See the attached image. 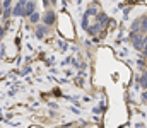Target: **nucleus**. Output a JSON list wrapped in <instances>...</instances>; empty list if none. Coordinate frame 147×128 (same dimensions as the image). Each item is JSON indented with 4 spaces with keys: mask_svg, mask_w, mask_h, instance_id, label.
I'll use <instances>...</instances> for the list:
<instances>
[{
    "mask_svg": "<svg viewBox=\"0 0 147 128\" xmlns=\"http://www.w3.org/2000/svg\"><path fill=\"white\" fill-rule=\"evenodd\" d=\"M132 41L137 50H144V36L140 33H132Z\"/></svg>",
    "mask_w": 147,
    "mask_h": 128,
    "instance_id": "obj_1",
    "label": "nucleus"
},
{
    "mask_svg": "<svg viewBox=\"0 0 147 128\" xmlns=\"http://www.w3.org/2000/svg\"><path fill=\"white\" fill-rule=\"evenodd\" d=\"M33 12H36V3L33 0H29L26 5H24V10H22V17H29Z\"/></svg>",
    "mask_w": 147,
    "mask_h": 128,
    "instance_id": "obj_2",
    "label": "nucleus"
},
{
    "mask_svg": "<svg viewBox=\"0 0 147 128\" xmlns=\"http://www.w3.org/2000/svg\"><path fill=\"white\" fill-rule=\"evenodd\" d=\"M55 21H57V15H55L53 10H48V12L43 15V24H45V26H51Z\"/></svg>",
    "mask_w": 147,
    "mask_h": 128,
    "instance_id": "obj_3",
    "label": "nucleus"
},
{
    "mask_svg": "<svg viewBox=\"0 0 147 128\" xmlns=\"http://www.w3.org/2000/svg\"><path fill=\"white\" fill-rule=\"evenodd\" d=\"M46 33H48V26H45V24L36 26V38H38V40L45 38V34H46Z\"/></svg>",
    "mask_w": 147,
    "mask_h": 128,
    "instance_id": "obj_4",
    "label": "nucleus"
},
{
    "mask_svg": "<svg viewBox=\"0 0 147 128\" xmlns=\"http://www.w3.org/2000/svg\"><path fill=\"white\" fill-rule=\"evenodd\" d=\"M22 10H24V7L17 3V5L12 9V15H16V17H22Z\"/></svg>",
    "mask_w": 147,
    "mask_h": 128,
    "instance_id": "obj_5",
    "label": "nucleus"
},
{
    "mask_svg": "<svg viewBox=\"0 0 147 128\" xmlns=\"http://www.w3.org/2000/svg\"><path fill=\"white\" fill-rule=\"evenodd\" d=\"M87 29H89L91 34H98V33L101 31V24L98 22V24H94V26H91V27H87Z\"/></svg>",
    "mask_w": 147,
    "mask_h": 128,
    "instance_id": "obj_6",
    "label": "nucleus"
},
{
    "mask_svg": "<svg viewBox=\"0 0 147 128\" xmlns=\"http://www.w3.org/2000/svg\"><path fill=\"white\" fill-rule=\"evenodd\" d=\"M39 19H41V15H39L38 12H33V14L29 15V21H31L33 24H38V22H39Z\"/></svg>",
    "mask_w": 147,
    "mask_h": 128,
    "instance_id": "obj_7",
    "label": "nucleus"
},
{
    "mask_svg": "<svg viewBox=\"0 0 147 128\" xmlns=\"http://www.w3.org/2000/svg\"><path fill=\"white\" fill-rule=\"evenodd\" d=\"M139 29H140V19L134 21V24H132V33H139Z\"/></svg>",
    "mask_w": 147,
    "mask_h": 128,
    "instance_id": "obj_8",
    "label": "nucleus"
},
{
    "mask_svg": "<svg viewBox=\"0 0 147 128\" xmlns=\"http://www.w3.org/2000/svg\"><path fill=\"white\" fill-rule=\"evenodd\" d=\"M140 85H142L144 89H147V72H144L142 77H140Z\"/></svg>",
    "mask_w": 147,
    "mask_h": 128,
    "instance_id": "obj_9",
    "label": "nucleus"
},
{
    "mask_svg": "<svg viewBox=\"0 0 147 128\" xmlns=\"http://www.w3.org/2000/svg\"><path fill=\"white\" fill-rule=\"evenodd\" d=\"M140 26H142V27H140L142 33H146L147 31V17H142V19H140Z\"/></svg>",
    "mask_w": 147,
    "mask_h": 128,
    "instance_id": "obj_10",
    "label": "nucleus"
},
{
    "mask_svg": "<svg viewBox=\"0 0 147 128\" xmlns=\"http://www.w3.org/2000/svg\"><path fill=\"white\" fill-rule=\"evenodd\" d=\"M10 14H12V9H10V7H7V9H3V14H2V17H3V19H7Z\"/></svg>",
    "mask_w": 147,
    "mask_h": 128,
    "instance_id": "obj_11",
    "label": "nucleus"
},
{
    "mask_svg": "<svg viewBox=\"0 0 147 128\" xmlns=\"http://www.w3.org/2000/svg\"><path fill=\"white\" fill-rule=\"evenodd\" d=\"M106 21H108V17H106L105 14H101V15H99V24H105Z\"/></svg>",
    "mask_w": 147,
    "mask_h": 128,
    "instance_id": "obj_12",
    "label": "nucleus"
},
{
    "mask_svg": "<svg viewBox=\"0 0 147 128\" xmlns=\"http://www.w3.org/2000/svg\"><path fill=\"white\" fill-rule=\"evenodd\" d=\"M3 34H5V27H3V26H0V40L3 38Z\"/></svg>",
    "mask_w": 147,
    "mask_h": 128,
    "instance_id": "obj_13",
    "label": "nucleus"
},
{
    "mask_svg": "<svg viewBox=\"0 0 147 128\" xmlns=\"http://www.w3.org/2000/svg\"><path fill=\"white\" fill-rule=\"evenodd\" d=\"M144 53H146V56H147V43L144 44Z\"/></svg>",
    "mask_w": 147,
    "mask_h": 128,
    "instance_id": "obj_14",
    "label": "nucleus"
},
{
    "mask_svg": "<svg viewBox=\"0 0 147 128\" xmlns=\"http://www.w3.org/2000/svg\"><path fill=\"white\" fill-rule=\"evenodd\" d=\"M142 96H144V101H147V90L144 92V94H142Z\"/></svg>",
    "mask_w": 147,
    "mask_h": 128,
    "instance_id": "obj_15",
    "label": "nucleus"
},
{
    "mask_svg": "<svg viewBox=\"0 0 147 128\" xmlns=\"http://www.w3.org/2000/svg\"><path fill=\"white\" fill-rule=\"evenodd\" d=\"M50 2H53V3H55V2H58V0H50Z\"/></svg>",
    "mask_w": 147,
    "mask_h": 128,
    "instance_id": "obj_16",
    "label": "nucleus"
}]
</instances>
